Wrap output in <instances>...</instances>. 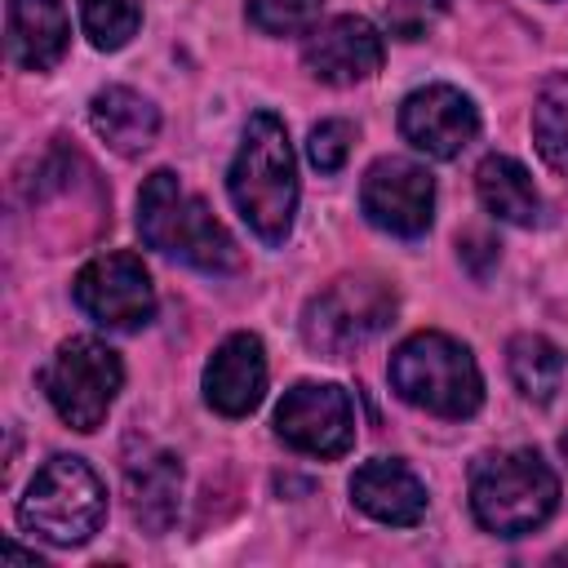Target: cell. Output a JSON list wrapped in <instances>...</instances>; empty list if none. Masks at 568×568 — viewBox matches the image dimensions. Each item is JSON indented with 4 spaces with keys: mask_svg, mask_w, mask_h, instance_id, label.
Listing matches in <instances>:
<instances>
[{
    "mask_svg": "<svg viewBox=\"0 0 568 568\" xmlns=\"http://www.w3.org/2000/svg\"><path fill=\"white\" fill-rule=\"evenodd\" d=\"M226 191L248 222V231L266 244H284L297 213V160L280 115L257 111L244 124L240 151L226 173Z\"/></svg>",
    "mask_w": 568,
    "mask_h": 568,
    "instance_id": "obj_1",
    "label": "cell"
},
{
    "mask_svg": "<svg viewBox=\"0 0 568 568\" xmlns=\"http://www.w3.org/2000/svg\"><path fill=\"white\" fill-rule=\"evenodd\" d=\"M138 235L146 248L209 275H226L240 266V244L231 240V231L169 169H155L138 191Z\"/></svg>",
    "mask_w": 568,
    "mask_h": 568,
    "instance_id": "obj_2",
    "label": "cell"
},
{
    "mask_svg": "<svg viewBox=\"0 0 568 568\" xmlns=\"http://www.w3.org/2000/svg\"><path fill=\"white\" fill-rule=\"evenodd\" d=\"M390 386L404 404L435 417H470L484 404V377L475 355L448 333H413L390 351Z\"/></svg>",
    "mask_w": 568,
    "mask_h": 568,
    "instance_id": "obj_3",
    "label": "cell"
},
{
    "mask_svg": "<svg viewBox=\"0 0 568 568\" xmlns=\"http://www.w3.org/2000/svg\"><path fill=\"white\" fill-rule=\"evenodd\" d=\"M559 506V479L532 448L488 453L470 470V510L497 537L541 528Z\"/></svg>",
    "mask_w": 568,
    "mask_h": 568,
    "instance_id": "obj_4",
    "label": "cell"
},
{
    "mask_svg": "<svg viewBox=\"0 0 568 568\" xmlns=\"http://www.w3.org/2000/svg\"><path fill=\"white\" fill-rule=\"evenodd\" d=\"M102 519H106L102 479L84 457H67V453L49 457L31 475L18 501V524L49 546H84L102 528Z\"/></svg>",
    "mask_w": 568,
    "mask_h": 568,
    "instance_id": "obj_5",
    "label": "cell"
},
{
    "mask_svg": "<svg viewBox=\"0 0 568 568\" xmlns=\"http://www.w3.org/2000/svg\"><path fill=\"white\" fill-rule=\"evenodd\" d=\"M395 315V293L373 275H342L302 311V337L324 359H346L368 346Z\"/></svg>",
    "mask_w": 568,
    "mask_h": 568,
    "instance_id": "obj_6",
    "label": "cell"
},
{
    "mask_svg": "<svg viewBox=\"0 0 568 568\" xmlns=\"http://www.w3.org/2000/svg\"><path fill=\"white\" fill-rule=\"evenodd\" d=\"M44 395L53 404V413L71 426V430H98L124 386V364L120 355L98 342V337H67L49 368H44Z\"/></svg>",
    "mask_w": 568,
    "mask_h": 568,
    "instance_id": "obj_7",
    "label": "cell"
},
{
    "mask_svg": "<svg viewBox=\"0 0 568 568\" xmlns=\"http://www.w3.org/2000/svg\"><path fill=\"white\" fill-rule=\"evenodd\" d=\"M75 306L102 328H142L155 315V288L133 253H98L71 284Z\"/></svg>",
    "mask_w": 568,
    "mask_h": 568,
    "instance_id": "obj_8",
    "label": "cell"
},
{
    "mask_svg": "<svg viewBox=\"0 0 568 568\" xmlns=\"http://www.w3.org/2000/svg\"><path fill=\"white\" fill-rule=\"evenodd\" d=\"M275 435L306 457H342L355 444V404L333 382H297L275 404Z\"/></svg>",
    "mask_w": 568,
    "mask_h": 568,
    "instance_id": "obj_9",
    "label": "cell"
},
{
    "mask_svg": "<svg viewBox=\"0 0 568 568\" xmlns=\"http://www.w3.org/2000/svg\"><path fill=\"white\" fill-rule=\"evenodd\" d=\"M359 209L377 231L417 240L435 217V178L417 160L382 155L368 164L359 182Z\"/></svg>",
    "mask_w": 568,
    "mask_h": 568,
    "instance_id": "obj_10",
    "label": "cell"
},
{
    "mask_svg": "<svg viewBox=\"0 0 568 568\" xmlns=\"http://www.w3.org/2000/svg\"><path fill=\"white\" fill-rule=\"evenodd\" d=\"M399 133L413 151H422L430 160H453L475 142L479 111L462 89L426 84V89H413L399 102Z\"/></svg>",
    "mask_w": 568,
    "mask_h": 568,
    "instance_id": "obj_11",
    "label": "cell"
},
{
    "mask_svg": "<svg viewBox=\"0 0 568 568\" xmlns=\"http://www.w3.org/2000/svg\"><path fill=\"white\" fill-rule=\"evenodd\" d=\"M382 58H386V44H382L377 27L368 18H355V13H342L324 27H315L306 36V49H302L306 71L324 84L373 80L382 71Z\"/></svg>",
    "mask_w": 568,
    "mask_h": 568,
    "instance_id": "obj_12",
    "label": "cell"
},
{
    "mask_svg": "<svg viewBox=\"0 0 568 568\" xmlns=\"http://www.w3.org/2000/svg\"><path fill=\"white\" fill-rule=\"evenodd\" d=\"M266 395V351L257 333H231L204 364V399L222 417H248Z\"/></svg>",
    "mask_w": 568,
    "mask_h": 568,
    "instance_id": "obj_13",
    "label": "cell"
},
{
    "mask_svg": "<svg viewBox=\"0 0 568 568\" xmlns=\"http://www.w3.org/2000/svg\"><path fill=\"white\" fill-rule=\"evenodd\" d=\"M351 497L364 515L390 528H408L426 515V484L399 457H373L351 475Z\"/></svg>",
    "mask_w": 568,
    "mask_h": 568,
    "instance_id": "obj_14",
    "label": "cell"
},
{
    "mask_svg": "<svg viewBox=\"0 0 568 568\" xmlns=\"http://www.w3.org/2000/svg\"><path fill=\"white\" fill-rule=\"evenodd\" d=\"M4 36L22 71H49L67 53L71 22L62 0H4Z\"/></svg>",
    "mask_w": 568,
    "mask_h": 568,
    "instance_id": "obj_15",
    "label": "cell"
},
{
    "mask_svg": "<svg viewBox=\"0 0 568 568\" xmlns=\"http://www.w3.org/2000/svg\"><path fill=\"white\" fill-rule=\"evenodd\" d=\"M89 124L115 155H142L160 133V111L138 89L106 84L89 102Z\"/></svg>",
    "mask_w": 568,
    "mask_h": 568,
    "instance_id": "obj_16",
    "label": "cell"
},
{
    "mask_svg": "<svg viewBox=\"0 0 568 568\" xmlns=\"http://www.w3.org/2000/svg\"><path fill=\"white\" fill-rule=\"evenodd\" d=\"M178 501H182V466L173 453H151L146 462L138 457L129 466V510L151 537L169 532V524L178 519Z\"/></svg>",
    "mask_w": 568,
    "mask_h": 568,
    "instance_id": "obj_17",
    "label": "cell"
},
{
    "mask_svg": "<svg viewBox=\"0 0 568 568\" xmlns=\"http://www.w3.org/2000/svg\"><path fill=\"white\" fill-rule=\"evenodd\" d=\"M475 191L484 200V209L497 217V222H510V226H532L541 217V195L528 178V169L510 155H488L479 169H475Z\"/></svg>",
    "mask_w": 568,
    "mask_h": 568,
    "instance_id": "obj_18",
    "label": "cell"
},
{
    "mask_svg": "<svg viewBox=\"0 0 568 568\" xmlns=\"http://www.w3.org/2000/svg\"><path fill=\"white\" fill-rule=\"evenodd\" d=\"M506 368H510V382L524 399L550 404L559 382H564V351L541 333H519L506 346Z\"/></svg>",
    "mask_w": 568,
    "mask_h": 568,
    "instance_id": "obj_19",
    "label": "cell"
},
{
    "mask_svg": "<svg viewBox=\"0 0 568 568\" xmlns=\"http://www.w3.org/2000/svg\"><path fill=\"white\" fill-rule=\"evenodd\" d=\"M532 142L550 169L568 173V71L541 84L532 102Z\"/></svg>",
    "mask_w": 568,
    "mask_h": 568,
    "instance_id": "obj_20",
    "label": "cell"
},
{
    "mask_svg": "<svg viewBox=\"0 0 568 568\" xmlns=\"http://www.w3.org/2000/svg\"><path fill=\"white\" fill-rule=\"evenodd\" d=\"M80 22L93 49L111 53L124 49L138 36L142 22V0H80Z\"/></svg>",
    "mask_w": 568,
    "mask_h": 568,
    "instance_id": "obj_21",
    "label": "cell"
},
{
    "mask_svg": "<svg viewBox=\"0 0 568 568\" xmlns=\"http://www.w3.org/2000/svg\"><path fill=\"white\" fill-rule=\"evenodd\" d=\"M324 0H248V22L262 36H297L315 31Z\"/></svg>",
    "mask_w": 568,
    "mask_h": 568,
    "instance_id": "obj_22",
    "label": "cell"
},
{
    "mask_svg": "<svg viewBox=\"0 0 568 568\" xmlns=\"http://www.w3.org/2000/svg\"><path fill=\"white\" fill-rule=\"evenodd\" d=\"M351 142H355V124L351 120H320L306 138V155L320 173H337L351 155Z\"/></svg>",
    "mask_w": 568,
    "mask_h": 568,
    "instance_id": "obj_23",
    "label": "cell"
},
{
    "mask_svg": "<svg viewBox=\"0 0 568 568\" xmlns=\"http://www.w3.org/2000/svg\"><path fill=\"white\" fill-rule=\"evenodd\" d=\"M453 0H390V31L399 40H422L444 13H448Z\"/></svg>",
    "mask_w": 568,
    "mask_h": 568,
    "instance_id": "obj_24",
    "label": "cell"
},
{
    "mask_svg": "<svg viewBox=\"0 0 568 568\" xmlns=\"http://www.w3.org/2000/svg\"><path fill=\"white\" fill-rule=\"evenodd\" d=\"M559 453H564V457H568V430H564V435H559Z\"/></svg>",
    "mask_w": 568,
    "mask_h": 568,
    "instance_id": "obj_25",
    "label": "cell"
}]
</instances>
